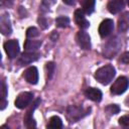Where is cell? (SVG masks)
<instances>
[{
	"label": "cell",
	"mask_w": 129,
	"mask_h": 129,
	"mask_svg": "<svg viewBox=\"0 0 129 129\" xmlns=\"http://www.w3.org/2000/svg\"><path fill=\"white\" fill-rule=\"evenodd\" d=\"M75 21H76L77 25L79 27H81L82 29H86L90 25L89 21L86 19L85 15H84V11L81 9H77L75 11Z\"/></svg>",
	"instance_id": "cell-12"
},
{
	"label": "cell",
	"mask_w": 129,
	"mask_h": 129,
	"mask_svg": "<svg viewBox=\"0 0 129 129\" xmlns=\"http://www.w3.org/2000/svg\"><path fill=\"white\" fill-rule=\"evenodd\" d=\"M39 35V31L36 27H29L27 30H26V36L27 38H33V37H36Z\"/></svg>",
	"instance_id": "cell-23"
},
{
	"label": "cell",
	"mask_w": 129,
	"mask_h": 129,
	"mask_svg": "<svg viewBox=\"0 0 129 129\" xmlns=\"http://www.w3.org/2000/svg\"><path fill=\"white\" fill-rule=\"evenodd\" d=\"M39 103H40V99H36L35 102L31 104L30 108L25 113V116H24V119H23V123H24V126L26 128H34L36 126V124H35V122H34V120L32 118V114H33L34 110L37 108Z\"/></svg>",
	"instance_id": "cell-4"
},
{
	"label": "cell",
	"mask_w": 129,
	"mask_h": 129,
	"mask_svg": "<svg viewBox=\"0 0 129 129\" xmlns=\"http://www.w3.org/2000/svg\"><path fill=\"white\" fill-rule=\"evenodd\" d=\"M1 105H2V106H1V110H4L5 107H6V105H7L6 100H2V104H1Z\"/></svg>",
	"instance_id": "cell-30"
},
{
	"label": "cell",
	"mask_w": 129,
	"mask_h": 129,
	"mask_svg": "<svg viewBox=\"0 0 129 129\" xmlns=\"http://www.w3.org/2000/svg\"><path fill=\"white\" fill-rule=\"evenodd\" d=\"M128 28H129V12H125L120 16L118 20V29L119 31L123 32L126 31Z\"/></svg>",
	"instance_id": "cell-17"
},
{
	"label": "cell",
	"mask_w": 129,
	"mask_h": 129,
	"mask_svg": "<svg viewBox=\"0 0 129 129\" xmlns=\"http://www.w3.org/2000/svg\"><path fill=\"white\" fill-rule=\"evenodd\" d=\"M116 71L113 66L107 64L98 69L95 73V79L102 85H108L115 77Z\"/></svg>",
	"instance_id": "cell-1"
},
{
	"label": "cell",
	"mask_w": 129,
	"mask_h": 129,
	"mask_svg": "<svg viewBox=\"0 0 129 129\" xmlns=\"http://www.w3.org/2000/svg\"><path fill=\"white\" fill-rule=\"evenodd\" d=\"M128 79L126 77H119L111 86V93L113 95H121L128 89Z\"/></svg>",
	"instance_id": "cell-3"
},
{
	"label": "cell",
	"mask_w": 129,
	"mask_h": 129,
	"mask_svg": "<svg viewBox=\"0 0 129 129\" xmlns=\"http://www.w3.org/2000/svg\"><path fill=\"white\" fill-rule=\"evenodd\" d=\"M120 46V43L117 39H111L107 44L106 47H110V48H104L103 50V54L106 57H112L117 51H118V47Z\"/></svg>",
	"instance_id": "cell-11"
},
{
	"label": "cell",
	"mask_w": 129,
	"mask_h": 129,
	"mask_svg": "<svg viewBox=\"0 0 129 129\" xmlns=\"http://www.w3.org/2000/svg\"><path fill=\"white\" fill-rule=\"evenodd\" d=\"M37 58H38V53L25 51V52H23L22 55L20 56L19 62H20L22 66H24V64H28V63H31V62L35 61Z\"/></svg>",
	"instance_id": "cell-15"
},
{
	"label": "cell",
	"mask_w": 129,
	"mask_h": 129,
	"mask_svg": "<svg viewBox=\"0 0 129 129\" xmlns=\"http://www.w3.org/2000/svg\"><path fill=\"white\" fill-rule=\"evenodd\" d=\"M23 78L26 80L27 83L31 85H35L38 82V71L35 67H29L23 73Z\"/></svg>",
	"instance_id": "cell-8"
},
{
	"label": "cell",
	"mask_w": 129,
	"mask_h": 129,
	"mask_svg": "<svg viewBox=\"0 0 129 129\" xmlns=\"http://www.w3.org/2000/svg\"><path fill=\"white\" fill-rule=\"evenodd\" d=\"M55 23L58 27H68L70 24V19L67 16H58L55 19Z\"/></svg>",
	"instance_id": "cell-20"
},
{
	"label": "cell",
	"mask_w": 129,
	"mask_h": 129,
	"mask_svg": "<svg viewBox=\"0 0 129 129\" xmlns=\"http://www.w3.org/2000/svg\"><path fill=\"white\" fill-rule=\"evenodd\" d=\"M114 29V22L112 19H105L101 22L99 26V34L102 37H106L111 34Z\"/></svg>",
	"instance_id": "cell-9"
},
{
	"label": "cell",
	"mask_w": 129,
	"mask_h": 129,
	"mask_svg": "<svg viewBox=\"0 0 129 129\" xmlns=\"http://www.w3.org/2000/svg\"><path fill=\"white\" fill-rule=\"evenodd\" d=\"M55 0H42V6H45V7H49L50 5L54 4Z\"/></svg>",
	"instance_id": "cell-28"
},
{
	"label": "cell",
	"mask_w": 129,
	"mask_h": 129,
	"mask_svg": "<svg viewBox=\"0 0 129 129\" xmlns=\"http://www.w3.org/2000/svg\"><path fill=\"white\" fill-rule=\"evenodd\" d=\"M127 3H128V5H129V0H127Z\"/></svg>",
	"instance_id": "cell-32"
},
{
	"label": "cell",
	"mask_w": 129,
	"mask_h": 129,
	"mask_svg": "<svg viewBox=\"0 0 129 129\" xmlns=\"http://www.w3.org/2000/svg\"><path fill=\"white\" fill-rule=\"evenodd\" d=\"M125 104H126V105H127V106L129 107V97H128V98H127V99L125 100Z\"/></svg>",
	"instance_id": "cell-31"
},
{
	"label": "cell",
	"mask_w": 129,
	"mask_h": 129,
	"mask_svg": "<svg viewBox=\"0 0 129 129\" xmlns=\"http://www.w3.org/2000/svg\"><path fill=\"white\" fill-rule=\"evenodd\" d=\"M38 23H39V25L41 26V28H43V29H45V28L47 27L46 19H45L44 17H42V16H40V17L38 18Z\"/></svg>",
	"instance_id": "cell-25"
},
{
	"label": "cell",
	"mask_w": 129,
	"mask_h": 129,
	"mask_svg": "<svg viewBox=\"0 0 129 129\" xmlns=\"http://www.w3.org/2000/svg\"><path fill=\"white\" fill-rule=\"evenodd\" d=\"M119 111H120L119 106H118V105H115V104L109 105V106H107V107L105 108V112H106L109 116H111V115H116L117 113H119Z\"/></svg>",
	"instance_id": "cell-21"
},
{
	"label": "cell",
	"mask_w": 129,
	"mask_h": 129,
	"mask_svg": "<svg viewBox=\"0 0 129 129\" xmlns=\"http://www.w3.org/2000/svg\"><path fill=\"white\" fill-rule=\"evenodd\" d=\"M0 29L3 35H9L12 32V27L10 23V18L8 13H3L0 19Z\"/></svg>",
	"instance_id": "cell-10"
},
{
	"label": "cell",
	"mask_w": 129,
	"mask_h": 129,
	"mask_svg": "<svg viewBox=\"0 0 129 129\" xmlns=\"http://www.w3.org/2000/svg\"><path fill=\"white\" fill-rule=\"evenodd\" d=\"M85 96L94 102H100L102 99V92L96 88H88L85 91Z\"/></svg>",
	"instance_id": "cell-14"
},
{
	"label": "cell",
	"mask_w": 129,
	"mask_h": 129,
	"mask_svg": "<svg viewBox=\"0 0 129 129\" xmlns=\"http://www.w3.org/2000/svg\"><path fill=\"white\" fill-rule=\"evenodd\" d=\"M119 124L123 127H129V114L119 118Z\"/></svg>",
	"instance_id": "cell-24"
},
{
	"label": "cell",
	"mask_w": 129,
	"mask_h": 129,
	"mask_svg": "<svg viewBox=\"0 0 129 129\" xmlns=\"http://www.w3.org/2000/svg\"><path fill=\"white\" fill-rule=\"evenodd\" d=\"M4 49L9 58H14L19 53V43L15 39L8 40L4 43Z\"/></svg>",
	"instance_id": "cell-6"
},
{
	"label": "cell",
	"mask_w": 129,
	"mask_h": 129,
	"mask_svg": "<svg viewBox=\"0 0 129 129\" xmlns=\"http://www.w3.org/2000/svg\"><path fill=\"white\" fill-rule=\"evenodd\" d=\"M120 60L122 62H124V63H129V51L123 53L122 56H121V58H120Z\"/></svg>",
	"instance_id": "cell-27"
},
{
	"label": "cell",
	"mask_w": 129,
	"mask_h": 129,
	"mask_svg": "<svg viewBox=\"0 0 129 129\" xmlns=\"http://www.w3.org/2000/svg\"><path fill=\"white\" fill-rule=\"evenodd\" d=\"M40 45H41L40 40H32V39L27 38L24 42V51L35 52V50H37Z\"/></svg>",
	"instance_id": "cell-16"
},
{
	"label": "cell",
	"mask_w": 129,
	"mask_h": 129,
	"mask_svg": "<svg viewBox=\"0 0 129 129\" xmlns=\"http://www.w3.org/2000/svg\"><path fill=\"white\" fill-rule=\"evenodd\" d=\"M124 5H125L124 0H111L108 3L107 8L112 14H116L124 8Z\"/></svg>",
	"instance_id": "cell-13"
},
{
	"label": "cell",
	"mask_w": 129,
	"mask_h": 129,
	"mask_svg": "<svg viewBox=\"0 0 129 129\" xmlns=\"http://www.w3.org/2000/svg\"><path fill=\"white\" fill-rule=\"evenodd\" d=\"M45 70H46V75H47V79L50 80L53 76V73H54V63L49 61L46 63L45 66Z\"/></svg>",
	"instance_id": "cell-22"
},
{
	"label": "cell",
	"mask_w": 129,
	"mask_h": 129,
	"mask_svg": "<svg viewBox=\"0 0 129 129\" xmlns=\"http://www.w3.org/2000/svg\"><path fill=\"white\" fill-rule=\"evenodd\" d=\"M66 4H68V5H73L74 4V2H75V0H62Z\"/></svg>",
	"instance_id": "cell-29"
},
{
	"label": "cell",
	"mask_w": 129,
	"mask_h": 129,
	"mask_svg": "<svg viewBox=\"0 0 129 129\" xmlns=\"http://www.w3.org/2000/svg\"><path fill=\"white\" fill-rule=\"evenodd\" d=\"M47 127L48 128H61L62 127V121L59 117L57 116H52L50 117L49 121H48V124H47Z\"/></svg>",
	"instance_id": "cell-19"
},
{
	"label": "cell",
	"mask_w": 129,
	"mask_h": 129,
	"mask_svg": "<svg viewBox=\"0 0 129 129\" xmlns=\"http://www.w3.org/2000/svg\"><path fill=\"white\" fill-rule=\"evenodd\" d=\"M33 99V94L30 92H23L19 94L15 100V106L18 109H24L28 105H30L31 101Z\"/></svg>",
	"instance_id": "cell-5"
},
{
	"label": "cell",
	"mask_w": 129,
	"mask_h": 129,
	"mask_svg": "<svg viewBox=\"0 0 129 129\" xmlns=\"http://www.w3.org/2000/svg\"><path fill=\"white\" fill-rule=\"evenodd\" d=\"M76 40L78 45L83 49H90L91 48V38L86 31L80 30L76 35Z\"/></svg>",
	"instance_id": "cell-7"
},
{
	"label": "cell",
	"mask_w": 129,
	"mask_h": 129,
	"mask_svg": "<svg viewBox=\"0 0 129 129\" xmlns=\"http://www.w3.org/2000/svg\"><path fill=\"white\" fill-rule=\"evenodd\" d=\"M89 112H90V109L85 110L83 107H80V106H70L68 108V117L71 120L70 122H77L79 119L89 114Z\"/></svg>",
	"instance_id": "cell-2"
},
{
	"label": "cell",
	"mask_w": 129,
	"mask_h": 129,
	"mask_svg": "<svg viewBox=\"0 0 129 129\" xmlns=\"http://www.w3.org/2000/svg\"><path fill=\"white\" fill-rule=\"evenodd\" d=\"M95 3H96V0H84L82 2V7H83L82 10L86 14L93 13V11L95 9Z\"/></svg>",
	"instance_id": "cell-18"
},
{
	"label": "cell",
	"mask_w": 129,
	"mask_h": 129,
	"mask_svg": "<svg viewBox=\"0 0 129 129\" xmlns=\"http://www.w3.org/2000/svg\"><path fill=\"white\" fill-rule=\"evenodd\" d=\"M7 96V87L4 81H2V100H5Z\"/></svg>",
	"instance_id": "cell-26"
}]
</instances>
